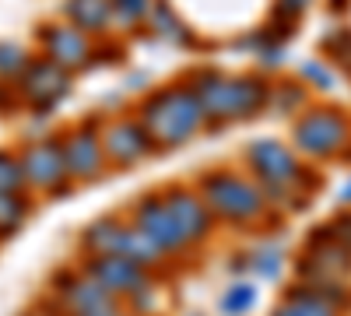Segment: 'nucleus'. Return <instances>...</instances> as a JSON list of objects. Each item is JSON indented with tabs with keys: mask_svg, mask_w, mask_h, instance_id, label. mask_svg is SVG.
Returning a JSON list of instances; mask_svg holds the SVG:
<instances>
[{
	"mask_svg": "<svg viewBox=\"0 0 351 316\" xmlns=\"http://www.w3.org/2000/svg\"><path fill=\"white\" fill-rule=\"evenodd\" d=\"M21 172H25V186H43V190H56V183L64 180L67 162L64 151L56 145H32L21 155Z\"/></svg>",
	"mask_w": 351,
	"mask_h": 316,
	"instance_id": "nucleus-1",
	"label": "nucleus"
},
{
	"mask_svg": "<svg viewBox=\"0 0 351 316\" xmlns=\"http://www.w3.org/2000/svg\"><path fill=\"white\" fill-rule=\"evenodd\" d=\"M25 218H28V200L21 197V190L0 193V239L18 232V228L25 225Z\"/></svg>",
	"mask_w": 351,
	"mask_h": 316,
	"instance_id": "nucleus-2",
	"label": "nucleus"
},
{
	"mask_svg": "<svg viewBox=\"0 0 351 316\" xmlns=\"http://www.w3.org/2000/svg\"><path fill=\"white\" fill-rule=\"evenodd\" d=\"M28 64H32V60H28V53L21 46L0 42V81H18Z\"/></svg>",
	"mask_w": 351,
	"mask_h": 316,
	"instance_id": "nucleus-3",
	"label": "nucleus"
},
{
	"mask_svg": "<svg viewBox=\"0 0 351 316\" xmlns=\"http://www.w3.org/2000/svg\"><path fill=\"white\" fill-rule=\"evenodd\" d=\"M88 316H106V313H88Z\"/></svg>",
	"mask_w": 351,
	"mask_h": 316,
	"instance_id": "nucleus-5",
	"label": "nucleus"
},
{
	"mask_svg": "<svg viewBox=\"0 0 351 316\" xmlns=\"http://www.w3.org/2000/svg\"><path fill=\"white\" fill-rule=\"evenodd\" d=\"M14 190H25L21 158L11 151H0V193H14Z\"/></svg>",
	"mask_w": 351,
	"mask_h": 316,
	"instance_id": "nucleus-4",
	"label": "nucleus"
}]
</instances>
